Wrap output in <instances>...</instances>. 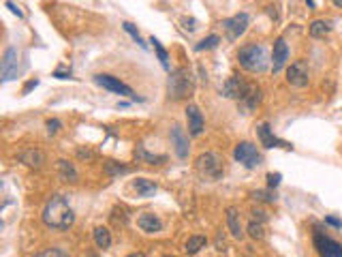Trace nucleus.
<instances>
[{
    "label": "nucleus",
    "mask_w": 342,
    "mask_h": 257,
    "mask_svg": "<svg viewBox=\"0 0 342 257\" xmlns=\"http://www.w3.org/2000/svg\"><path fill=\"white\" fill-rule=\"evenodd\" d=\"M77 156L79 159H94V153L88 148H77Z\"/></svg>",
    "instance_id": "obj_38"
},
{
    "label": "nucleus",
    "mask_w": 342,
    "mask_h": 257,
    "mask_svg": "<svg viewBox=\"0 0 342 257\" xmlns=\"http://www.w3.org/2000/svg\"><path fill=\"white\" fill-rule=\"evenodd\" d=\"M56 167H58V176H60L64 182H77V169H75V165L67 159H58L56 161Z\"/></svg>",
    "instance_id": "obj_20"
},
{
    "label": "nucleus",
    "mask_w": 342,
    "mask_h": 257,
    "mask_svg": "<svg viewBox=\"0 0 342 257\" xmlns=\"http://www.w3.org/2000/svg\"><path fill=\"white\" fill-rule=\"evenodd\" d=\"M248 81H244L240 77V75H233V77H229L225 81V86H222V95H225L227 99H233V101H242L246 95V90H248Z\"/></svg>",
    "instance_id": "obj_11"
},
{
    "label": "nucleus",
    "mask_w": 342,
    "mask_h": 257,
    "mask_svg": "<svg viewBox=\"0 0 342 257\" xmlns=\"http://www.w3.org/2000/svg\"><path fill=\"white\" fill-rule=\"evenodd\" d=\"M126 257H146L144 253H131V255H126Z\"/></svg>",
    "instance_id": "obj_46"
},
{
    "label": "nucleus",
    "mask_w": 342,
    "mask_h": 257,
    "mask_svg": "<svg viewBox=\"0 0 342 257\" xmlns=\"http://www.w3.org/2000/svg\"><path fill=\"white\" fill-rule=\"evenodd\" d=\"M218 43H220V37H218V34H210V37H205V39L199 41V43L195 45V50H197V51L214 50V48H218Z\"/></svg>",
    "instance_id": "obj_29"
},
{
    "label": "nucleus",
    "mask_w": 342,
    "mask_h": 257,
    "mask_svg": "<svg viewBox=\"0 0 342 257\" xmlns=\"http://www.w3.org/2000/svg\"><path fill=\"white\" fill-rule=\"evenodd\" d=\"M259 103H261V88L255 86V84H250L248 90H246V95H244V99L240 101V105L246 109V112H252Z\"/></svg>",
    "instance_id": "obj_19"
},
{
    "label": "nucleus",
    "mask_w": 342,
    "mask_h": 257,
    "mask_svg": "<svg viewBox=\"0 0 342 257\" xmlns=\"http://www.w3.org/2000/svg\"><path fill=\"white\" fill-rule=\"evenodd\" d=\"M41 219H43V223L49 227V230L64 231L75 223V212H73V208H71L67 197L56 193V195H51L49 200H47Z\"/></svg>",
    "instance_id": "obj_1"
},
{
    "label": "nucleus",
    "mask_w": 342,
    "mask_h": 257,
    "mask_svg": "<svg viewBox=\"0 0 342 257\" xmlns=\"http://www.w3.org/2000/svg\"><path fill=\"white\" fill-rule=\"evenodd\" d=\"M137 227L146 233H158L163 230V221L158 219L154 212H144V214H139V219H137Z\"/></svg>",
    "instance_id": "obj_17"
},
{
    "label": "nucleus",
    "mask_w": 342,
    "mask_h": 257,
    "mask_svg": "<svg viewBox=\"0 0 342 257\" xmlns=\"http://www.w3.org/2000/svg\"><path fill=\"white\" fill-rule=\"evenodd\" d=\"M47 133H49V135H56V133L58 131H60V127H62V122L60 120H58V118H49V120H47Z\"/></svg>",
    "instance_id": "obj_34"
},
{
    "label": "nucleus",
    "mask_w": 342,
    "mask_h": 257,
    "mask_svg": "<svg viewBox=\"0 0 342 257\" xmlns=\"http://www.w3.org/2000/svg\"><path fill=\"white\" fill-rule=\"evenodd\" d=\"M238 62L244 71L248 73H255V75H261L269 69V62L272 58L268 54V48L261 43H250V45H244L240 48L238 51Z\"/></svg>",
    "instance_id": "obj_2"
},
{
    "label": "nucleus",
    "mask_w": 342,
    "mask_h": 257,
    "mask_svg": "<svg viewBox=\"0 0 342 257\" xmlns=\"http://www.w3.org/2000/svg\"><path fill=\"white\" fill-rule=\"evenodd\" d=\"M17 159H20L26 167H30V169H41L45 165V153L43 150H39V148H24L20 154H17Z\"/></svg>",
    "instance_id": "obj_14"
},
{
    "label": "nucleus",
    "mask_w": 342,
    "mask_h": 257,
    "mask_svg": "<svg viewBox=\"0 0 342 257\" xmlns=\"http://www.w3.org/2000/svg\"><path fill=\"white\" fill-rule=\"evenodd\" d=\"M133 154H135V159H137V163H150V165H161V163L167 161L165 154H152L144 148V146H137Z\"/></svg>",
    "instance_id": "obj_21"
},
{
    "label": "nucleus",
    "mask_w": 342,
    "mask_h": 257,
    "mask_svg": "<svg viewBox=\"0 0 342 257\" xmlns=\"http://www.w3.org/2000/svg\"><path fill=\"white\" fill-rule=\"evenodd\" d=\"M222 30L227 32L229 41H238L242 34L248 30V15H246V13H238V15H233V17L222 20Z\"/></svg>",
    "instance_id": "obj_9"
},
{
    "label": "nucleus",
    "mask_w": 342,
    "mask_h": 257,
    "mask_svg": "<svg viewBox=\"0 0 342 257\" xmlns=\"http://www.w3.org/2000/svg\"><path fill=\"white\" fill-rule=\"evenodd\" d=\"M205 244H208V238L205 236H191L184 244V251L188 255H197L201 249H205Z\"/></svg>",
    "instance_id": "obj_25"
},
{
    "label": "nucleus",
    "mask_w": 342,
    "mask_h": 257,
    "mask_svg": "<svg viewBox=\"0 0 342 257\" xmlns=\"http://www.w3.org/2000/svg\"><path fill=\"white\" fill-rule=\"evenodd\" d=\"M94 244H97L98 249L111 247V231L107 227H97V230H94Z\"/></svg>",
    "instance_id": "obj_26"
},
{
    "label": "nucleus",
    "mask_w": 342,
    "mask_h": 257,
    "mask_svg": "<svg viewBox=\"0 0 342 257\" xmlns=\"http://www.w3.org/2000/svg\"><path fill=\"white\" fill-rule=\"evenodd\" d=\"M233 159L238 163H242L244 167H248V169H255V167H259L263 163L261 153H259L257 146L250 144V142H240L238 146H235V148H233Z\"/></svg>",
    "instance_id": "obj_5"
},
{
    "label": "nucleus",
    "mask_w": 342,
    "mask_h": 257,
    "mask_svg": "<svg viewBox=\"0 0 342 257\" xmlns=\"http://www.w3.org/2000/svg\"><path fill=\"white\" fill-rule=\"evenodd\" d=\"M111 223H114L116 227H124L128 223V214H126V208L122 206H116L114 210H111Z\"/></svg>",
    "instance_id": "obj_28"
},
{
    "label": "nucleus",
    "mask_w": 342,
    "mask_h": 257,
    "mask_svg": "<svg viewBox=\"0 0 342 257\" xmlns=\"http://www.w3.org/2000/svg\"><path fill=\"white\" fill-rule=\"evenodd\" d=\"M218 251H225V240H222V233H218V240H216Z\"/></svg>",
    "instance_id": "obj_43"
},
{
    "label": "nucleus",
    "mask_w": 342,
    "mask_h": 257,
    "mask_svg": "<svg viewBox=\"0 0 342 257\" xmlns=\"http://www.w3.org/2000/svg\"><path fill=\"white\" fill-rule=\"evenodd\" d=\"M37 86H39V79H30V81H26V86L22 88V95H28V92H30L32 88H37Z\"/></svg>",
    "instance_id": "obj_37"
},
{
    "label": "nucleus",
    "mask_w": 342,
    "mask_h": 257,
    "mask_svg": "<svg viewBox=\"0 0 342 257\" xmlns=\"http://www.w3.org/2000/svg\"><path fill=\"white\" fill-rule=\"evenodd\" d=\"M7 7L11 9V13H15L17 17H24V13H22V9H20V7H17V4H15V2H11V0H7Z\"/></svg>",
    "instance_id": "obj_40"
},
{
    "label": "nucleus",
    "mask_w": 342,
    "mask_h": 257,
    "mask_svg": "<svg viewBox=\"0 0 342 257\" xmlns=\"http://www.w3.org/2000/svg\"><path fill=\"white\" fill-rule=\"evenodd\" d=\"M325 223L332 225V227H336V230H342V221L336 219V217H325Z\"/></svg>",
    "instance_id": "obj_39"
},
{
    "label": "nucleus",
    "mask_w": 342,
    "mask_h": 257,
    "mask_svg": "<svg viewBox=\"0 0 342 257\" xmlns=\"http://www.w3.org/2000/svg\"><path fill=\"white\" fill-rule=\"evenodd\" d=\"M186 122H188V133H191L193 137H199V135L203 133L205 120H203L201 109H199L195 103H191V105L186 107Z\"/></svg>",
    "instance_id": "obj_12"
},
{
    "label": "nucleus",
    "mask_w": 342,
    "mask_h": 257,
    "mask_svg": "<svg viewBox=\"0 0 342 257\" xmlns=\"http://www.w3.org/2000/svg\"><path fill=\"white\" fill-rule=\"evenodd\" d=\"M17 50L15 48H7L2 54V64H0V73H2V81H11L17 77L20 71V60H17Z\"/></svg>",
    "instance_id": "obj_10"
},
{
    "label": "nucleus",
    "mask_w": 342,
    "mask_h": 257,
    "mask_svg": "<svg viewBox=\"0 0 342 257\" xmlns=\"http://www.w3.org/2000/svg\"><path fill=\"white\" fill-rule=\"evenodd\" d=\"M94 81H97L98 86H103L105 90H111V92H116V95H122V97H128V99H133V101H141V99L135 95L131 86H126L124 81H120L118 77H114V75H107V73H98V75H94Z\"/></svg>",
    "instance_id": "obj_6"
},
{
    "label": "nucleus",
    "mask_w": 342,
    "mask_h": 257,
    "mask_svg": "<svg viewBox=\"0 0 342 257\" xmlns=\"http://www.w3.org/2000/svg\"><path fill=\"white\" fill-rule=\"evenodd\" d=\"M287 84L293 88H306L310 84V73L304 60H295L287 69Z\"/></svg>",
    "instance_id": "obj_8"
},
{
    "label": "nucleus",
    "mask_w": 342,
    "mask_h": 257,
    "mask_svg": "<svg viewBox=\"0 0 342 257\" xmlns=\"http://www.w3.org/2000/svg\"><path fill=\"white\" fill-rule=\"evenodd\" d=\"M105 174L109 178H116V176H122V174H131V167L124 165V163H118V161H105Z\"/></svg>",
    "instance_id": "obj_24"
},
{
    "label": "nucleus",
    "mask_w": 342,
    "mask_h": 257,
    "mask_svg": "<svg viewBox=\"0 0 342 257\" xmlns=\"http://www.w3.org/2000/svg\"><path fill=\"white\" fill-rule=\"evenodd\" d=\"M182 26H184V30H188V32L197 30V22H195L193 17H182Z\"/></svg>",
    "instance_id": "obj_36"
},
{
    "label": "nucleus",
    "mask_w": 342,
    "mask_h": 257,
    "mask_svg": "<svg viewBox=\"0 0 342 257\" xmlns=\"http://www.w3.org/2000/svg\"><path fill=\"white\" fill-rule=\"evenodd\" d=\"M246 233H248L252 240H263V238H265V227H263L261 221L252 219L248 223V227H246Z\"/></svg>",
    "instance_id": "obj_27"
},
{
    "label": "nucleus",
    "mask_w": 342,
    "mask_h": 257,
    "mask_svg": "<svg viewBox=\"0 0 342 257\" xmlns=\"http://www.w3.org/2000/svg\"><path fill=\"white\" fill-rule=\"evenodd\" d=\"M332 28H334V24L329 20H315L308 26V34H310L312 39H323L325 34L332 32Z\"/></svg>",
    "instance_id": "obj_22"
},
{
    "label": "nucleus",
    "mask_w": 342,
    "mask_h": 257,
    "mask_svg": "<svg viewBox=\"0 0 342 257\" xmlns=\"http://www.w3.org/2000/svg\"><path fill=\"white\" fill-rule=\"evenodd\" d=\"M257 135H259V139H261L263 148H291V144L282 142V139H278L274 135V131L269 128L268 122H261V125L257 127Z\"/></svg>",
    "instance_id": "obj_13"
},
{
    "label": "nucleus",
    "mask_w": 342,
    "mask_h": 257,
    "mask_svg": "<svg viewBox=\"0 0 342 257\" xmlns=\"http://www.w3.org/2000/svg\"><path fill=\"white\" fill-rule=\"evenodd\" d=\"M150 43L154 45V51H156V56H158V60H161V64H163V69H165V71H169V56H167V51H165V48L158 43V39H154V37L150 39Z\"/></svg>",
    "instance_id": "obj_30"
},
{
    "label": "nucleus",
    "mask_w": 342,
    "mask_h": 257,
    "mask_svg": "<svg viewBox=\"0 0 342 257\" xmlns=\"http://www.w3.org/2000/svg\"><path fill=\"white\" fill-rule=\"evenodd\" d=\"M306 4H308V9H315V0H306Z\"/></svg>",
    "instance_id": "obj_44"
},
{
    "label": "nucleus",
    "mask_w": 342,
    "mask_h": 257,
    "mask_svg": "<svg viewBox=\"0 0 342 257\" xmlns=\"http://www.w3.org/2000/svg\"><path fill=\"white\" fill-rule=\"evenodd\" d=\"M289 60V48L285 39H276L274 41V51H272V71L280 73L285 69V64Z\"/></svg>",
    "instance_id": "obj_15"
},
{
    "label": "nucleus",
    "mask_w": 342,
    "mask_h": 257,
    "mask_svg": "<svg viewBox=\"0 0 342 257\" xmlns=\"http://www.w3.org/2000/svg\"><path fill=\"white\" fill-rule=\"evenodd\" d=\"M250 197H252V200H257V202H268V204H274L276 202V193H272V191H261V189L252 191Z\"/></svg>",
    "instance_id": "obj_31"
},
{
    "label": "nucleus",
    "mask_w": 342,
    "mask_h": 257,
    "mask_svg": "<svg viewBox=\"0 0 342 257\" xmlns=\"http://www.w3.org/2000/svg\"><path fill=\"white\" fill-rule=\"evenodd\" d=\"M227 227L231 231V236L235 240H242L244 238V230H242V219H240V210L235 206L227 208Z\"/></svg>",
    "instance_id": "obj_18"
},
{
    "label": "nucleus",
    "mask_w": 342,
    "mask_h": 257,
    "mask_svg": "<svg viewBox=\"0 0 342 257\" xmlns=\"http://www.w3.org/2000/svg\"><path fill=\"white\" fill-rule=\"evenodd\" d=\"M252 219H255V221H261V223H265V219H268V217H265L263 210H252Z\"/></svg>",
    "instance_id": "obj_42"
},
{
    "label": "nucleus",
    "mask_w": 342,
    "mask_h": 257,
    "mask_svg": "<svg viewBox=\"0 0 342 257\" xmlns=\"http://www.w3.org/2000/svg\"><path fill=\"white\" fill-rule=\"evenodd\" d=\"M195 92V77L191 73V69L186 67H178L169 73L167 79V95L173 101H182V99H188Z\"/></svg>",
    "instance_id": "obj_3"
},
{
    "label": "nucleus",
    "mask_w": 342,
    "mask_h": 257,
    "mask_svg": "<svg viewBox=\"0 0 342 257\" xmlns=\"http://www.w3.org/2000/svg\"><path fill=\"white\" fill-rule=\"evenodd\" d=\"M133 189L137 191V195L139 197H152L154 193L158 191V186L152 182V180H148V178H137L133 182Z\"/></svg>",
    "instance_id": "obj_23"
},
{
    "label": "nucleus",
    "mask_w": 342,
    "mask_h": 257,
    "mask_svg": "<svg viewBox=\"0 0 342 257\" xmlns=\"http://www.w3.org/2000/svg\"><path fill=\"white\" fill-rule=\"evenodd\" d=\"M312 242H315V249L321 257H342V244L336 242L334 238L325 236L321 231H315L312 236Z\"/></svg>",
    "instance_id": "obj_7"
},
{
    "label": "nucleus",
    "mask_w": 342,
    "mask_h": 257,
    "mask_svg": "<svg viewBox=\"0 0 342 257\" xmlns=\"http://www.w3.org/2000/svg\"><path fill=\"white\" fill-rule=\"evenodd\" d=\"M32 257H69V253L60 247H51V249H45V251H41V253L32 255Z\"/></svg>",
    "instance_id": "obj_32"
},
{
    "label": "nucleus",
    "mask_w": 342,
    "mask_h": 257,
    "mask_svg": "<svg viewBox=\"0 0 342 257\" xmlns=\"http://www.w3.org/2000/svg\"><path fill=\"white\" fill-rule=\"evenodd\" d=\"M122 28H124V30H126L128 34H131V37H133L135 41H137V43L141 45V48H144V50H146V43H144V39H141V37H139V32H137V28H135V26L131 24V22H124V24H122Z\"/></svg>",
    "instance_id": "obj_33"
},
{
    "label": "nucleus",
    "mask_w": 342,
    "mask_h": 257,
    "mask_svg": "<svg viewBox=\"0 0 342 257\" xmlns=\"http://www.w3.org/2000/svg\"><path fill=\"white\" fill-rule=\"evenodd\" d=\"M332 2H334L336 7H338V9H342V0H332Z\"/></svg>",
    "instance_id": "obj_45"
},
{
    "label": "nucleus",
    "mask_w": 342,
    "mask_h": 257,
    "mask_svg": "<svg viewBox=\"0 0 342 257\" xmlns=\"http://www.w3.org/2000/svg\"><path fill=\"white\" fill-rule=\"evenodd\" d=\"M195 169L199 172V176L208 180H220L225 176V161L218 153L208 150V153H201L195 159Z\"/></svg>",
    "instance_id": "obj_4"
},
{
    "label": "nucleus",
    "mask_w": 342,
    "mask_h": 257,
    "mask_svg": "<svg viewBox=\"0 0 342 257\" xmlns=\"http://www.w3.org/2000/svg\"><path fill=\"white\" fill-rule=\"evenodd\" d=\"M54 77H58V79H69V77H71V71H64V69H56V71H54Z\"/></svg>",
    "instance_id": "obj_41"
},
{
    "label": "nucleus",
    "mask_w": 342,
    "mask_h": 257,
    "mask_svg": "<svg viewBox=\"0 0 342 257\" xmlns=\"http://www.w3.org/2000/svg\"><path fill=\"white\" fill-rule=\"evenodd\" d=\"M280 178H282V176H280L278 172H276V174L269 172V174H268V186H269V189H276V186L280 184Z\"/></svg>",
    "instance_id": "obj_35"
},
{
    "label": "nucleus",
    "mask_w": 342,
    "mask_h": 257,
    "mask_svg": "<svg viewBox=\"0 0 342 257\" xmlns=\"http://www.w3.org/2000/svg\"><path fill=\"white\" fill-rule=\"evenodd\" d=\"M163 257H175V255H163Z\"/></svg>",
    "instance_id": "obj_47"
},
{
    "label": "nucleus",
    "mask_w": 342,
    "mask_h": 257,
    "mask_svg": "<svg viewBox=\"0 0 342 257\" xmlns=\"http://www.w3.org/2000/svg\"><path fill=\"white\" fill-rule=\"evenodd\" d=\"M171 144H173V150H175V154H178V159H186L188 156V139H186L180 125L171 127Z\"/></svg>",
    "instance_id": "obj_16"
}]
</instances>
